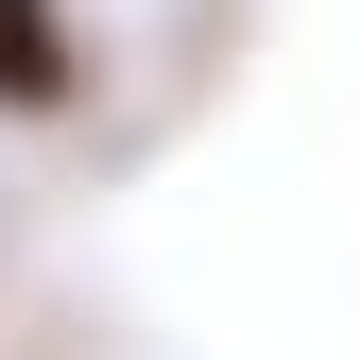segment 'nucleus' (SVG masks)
I'll use <instances>...</instances> for the list:
<instances>
[{"mask_svg":"<svg viewBox=\"0 0 360 360\" xmlns=\"http://www.w3.org/2000/svg\"><path fill=\"white\" fill-rule=\"evenodd\" d=\"M69 103V0H0V120Z\"/></svg>","mask_w":360,"mask_h":360,"instance_id":"obj_1","label":"nucleus"}]
</instances>
